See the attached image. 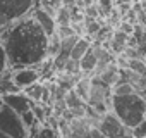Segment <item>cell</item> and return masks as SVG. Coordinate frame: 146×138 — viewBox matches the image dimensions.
<instances>
[{
	"label": "cell",
	"mask_w": 146,
	"mask_h": 138,
	"mask_svg": "<svg viewBox=\"0 0 146 138\" xmlns=\"http://www.w3.org/2000/svg\"><path fill=\"white\" fill-rule=\"evenodd\" d=\"M36 0H0V28L29 14Z\"/></svg>",
	"instance_id": "cell-3"
},
{
	"label": "cell",
	"mask_w": 146,
	"mask_h": 138,
	"mask_svg": "<svg viewBox=\"0 0 146 138\" xmlns=\"http://www.w3.org/2000/svg\"><path fill=\"white\" fill-rule=\"evenodd\" d=\"M0 131L9 138H29L28 128L24 126L21 116L4 104L0 105Z\"/></svg>",
	"instance_id": "cell-4"
},
{
	"label": "cell",
	"mask_w": 146,
	"mask_h": 138,
	"mask_svg": "<svg viewBox=\"0 0 146 138\" xmlns=\"http://www.w3.org/2000/svg\"><path fill=\"white\" fill-rule=\"evenodd\" d=\"M103 138H105V136H103Z\"/></svg>",
	"instance_id": "cell-27"
},
{
	"label": "cell",
	"mask_w": 146,
	"mask_h": 138,
	"mask_svg": "<svg viewBox=\"0 0 146 138\" xmlns=\"http://www.w3.org/2000/svg\"><path fill=\"white\" fill-rule=\"evenodd\" d=\"M110 88L102 83L98 78H91V88H90V95H88V100H86V105L93 107L98 114H105L108 112L107 109V100L110 97Z\"/></svg>",
	"instance_id": "cell-6"
},
{
	"label": "cell",
	"mask_w": 146,
	"mask_h": 138,
	"mask_svg": "<svg viewBox=\"0 0 146 138\" xmlns=\"http://www.w3.org/2000/svg\"><path fill=\"white\" fill-rule=\"evenodd\" d=\"M0 102H2L4 105H7L9 109H12L14 112H17L19 116L29 112L31 107H33V102H31L23 92H16V93L4 95V97H0Z\"/></svg>",
	"instance_id": "cell-7"
},
{
	"label": "cell",
	"mask_w": 146,
	"mask_h": 138,
	"mask_svg": "<svg viewBox=\"0 0 146 138\" xmlns=\"http://www.w3.org/2000/svg\"><path fill=\"white\" fill-rule=\"evenodd\" d=\"M43 90H45V85H43L41 81H38V83H35V85H31V86L24 88V90H23V93H24V95L33 102V104H41Z\"/></svg>",
	"instance_id": "cell-15"
},
{
	"label": "cell",
	"mask_w": 146,
	"mask_h": 138,
	"mask_svg": "<svg viewBox=\"0 0 146 138\" xmlns=\"http://www.w3.org/2000/svg\"><path fill=\"white\" fill-rule=\"evenodd\" d=\"M0 105H2V102H0Z\"/></svg>",
	"instance_id": "cell-26"
},
{
	"label": "cell",
	"mask_w": 146,
	"mask_h": 138,
	"mask_svg": "<svg viewBox=\"0 0 146 138\" xmlns=\"http://www.w3.org/2000/svg\"><path fill=\"white\" fill-rule=\"evenodd\" d=\"M96 78H98L102 83H105L108 88H112V86L120 80V69H119L115 64H110V66L105 69V71H102Z\"/></svg>",
	"instance_id": "cell-11"
},
{
	"label": "cell",
	"mask_w": 146,
	"mask_h": 138,
	"mask_svg": "<svg viewBox=\"0 0 146 138\" xmlns=\"http://www.w3.org/2000/svg\"><path fill=\"white\" fill-rule=\"evenodd\" d=\"M55 24L57 26H69L70 24V14H69V9L67 7H60L55 14Z\"/></svg>",
	"instance_id": "cell-20"
},
{
	"label": "cell",
	"mask_w": 146,
	"mask_h": 138,
	"mask_svg": "<svg viewBox=\"0 0 146 138\" xmlns=\"http://www.w3.org/2000/svg\"><path fill=\"white\" fill-rule=\"evenodd\" d=\"M98 129L105 138H132V129L127 128L113 112H105L102 116Z\"/></svg>",
	"instance_id": "cell-5"
},
{
	"label": "cell",
	"mask_w": 146,
	"mask_h": 138,
	"mask_svg": "<svg viewBox=\"0 0 146 138\" xmlns=\"http://www.w3.org/2000/svg\"><path fill=\"white\" fill-rule=\"evenodd\" d=\"M64 104H65V109H81V107H86V102L78 97V93L74 90H69L64 97Z\"/></svg>",
	"instance_id": "cell-17"
},
{
	"label": "cell",
	"mask_w": 146,
	"mask_h": 138,
	"mask_svg": "<svg viewBox=\"0 0 146 138\" xmlns=\"http://www.w3.org/2000/svg\"><path fill=\"white\" fill-rule=\"evenodd\" d=\"M62 73L70 74V76H83V74H81V67H79V60L69 59V60L65 62V66H64V71H62Z\"/></svg>",
	"instance_id": "cell-21"
},
{
	"label": "cell",
	"mask_w": 146,
	"mask_h": 138,
	"mask_svg": "<svg viewBox=\"0 0 146 138\" xmlns=\"http://www.w3.org/2000/svg\"><path fill=\"white\" fill-rule=\"evenodd\" d=\"M0 138H9V136H5V135H4L2 131H0Z\"/></svg>",
	"instance_id": "cell-25"
},
{
	"label": "cell",
	"mask_w": 146,
	"mask_h": 138,
	"mask_svg": "<svg viewBox=\"0 0 146 138\" xmlns=\"http://www.w3.org/2000/svg\"><path fill=\"white\" fill-rule=\"evenodd\" d=\"M90 88H91V78H88V76H81L78 81H76V85H74V90L76 93H78V97H81L84 102L88 100V95H90Z\"/></svg>",
	"instance_id": "cell-16"
},
{
	"label": "cell",
	"mask_w": 146,
	"mask_h": 138,
	"mask_svg": "<svg viewBox=\"0 0 146 138\" xmlns=\"http://www.w3.org/2000/svg\"><path fill=\"white\" fill-rule=\"evenodd\" d=\"M41 80L40 73H38V69L36 66L35 67H23V69H16V71H12V81L14 85L23 92L24 88L38 83Z\"/></svg>",
	"instance_id": "cell-8"
},
{
	"label": "cell",
	"mask_w": 146,
	"mask_h": 138,
	"mask_svg": "<svg viewBox=\"0 0 146 138\" xmlns=\"http://www.w3.org/2000/svg\"><path fill=\"white\" fill-rule=\"evenodd\" d=\"M91 45H93V42H91L88 36H81V38L76 42L72 52H70V59H72V60H81V57L91 48Z\"/></svg>",
	"instance_id": "cell-13"
},
{
	"label": "cell",
	"mask_w": 146,
	"mask_h": 138,
	"mask_svg": "<svg viewBox=\"0 0 146 138\" xmlns=\"http://www.w3.org/2000/svg\"><path fill=\"white\" fill-rule=\"evenodd\" d=\"M16 92H21V90L12 81V71L7 69V71H4L0 74V97L9 95V93H16Z\"/></svg>",
	"instance_id": "cell-12"
},
{
	"label": "cell",
	"mask_w": 146,
	"mask_h": 138,
	"mask_svg": "<svg viewBox=\"0 0 146 138\" xmlns=\"http://www.w3.org/2000/svg\"><path fill=\"white\" fill-rule=\"evenodd\" d=\"M29 138H60L57 128L48 126V124H41L33 135H29Z\"/></svg>",
	"instance_id": "cell-18"
},
{
	"label": "cell",
	"mask_w": 146,
	"mask_h": 138,
	"mask_svg": "<svg viewBox=\"0 0 146 138\" xmlns=\"http://www.w3.org/2000/svg\"><path fill=\"white\" fill-rule=\"evenodd\" d=\"M79 67H81V74H83V76L91 78L93 71H95V67H96V55H95V52H93V47L81 57Z\"/></svg>",
	"instance_id": "cell-10"
},
{
	"label": "cell",
	"mask_w": 146,
	"mask_h": 138,
	"mask_svg": "<svg viewBox=\"0 0 146 138\" xmlns=\"http://www.w3.org/2000/svg\"><path fill=\"white\" fill-rule=\"evenodd\" d=\"M110 93L115 95V97H125V95H132V93H134V88H132L131 83H127V81L124 80V76H122V73H120V80L110 88Z\"/></svg>",
	"instance_id": "cell-14"
},
{
	"label": "cell",
	"mask_w": 146,
	"mask_h": 138,
	"mask_svg": "<svg viewBox=\"0 0 146 138\" xmlns=\"http://www.w3.org/2000/svg\"><path fill=\"white\" fill-rule=\"evenodd\" d=\"M0 42L5 50L7 69L11 71L23 67H35L48 59V36L36 24L31 12L0 28Z\"/></svg>",
	"instance_id": "cell-1"
},
{
	"label": "cell",
	"mask_w": 146,
	"mask_h": 138,
	"mask_svg": "<svg viewBox=\"0 0 146 138\" xmlns=\"http://www.w3.org/2000/svg\"><path fill=\"white\" fill-rule=\"evenodd\" d=\"M31 16H33V19L36 21V24L43 29V33L50 38L52 35H55V29H57V24H55V19L52 17V16H48L45 11H41L40 7H33V11H31Z\"/></svg>",
	"instance_id": "cell-9"
},
{
	"label": "cell",
	"mask_w": 146,
	"mask_h": 138,
	"mask_svg": "<svg viewBox=\"0 0 146 138\" xmlns=\"http://www.w3.org/2000/svg\"><path fill=\"white\" fill-rule=\"evenodd\" d=\"M95 5H96L98 16H103V17H107V16L110 14V11L113 9L112 0H96V2H95Z\"/></svg>",
	"instance_id": "cell-22"
},
{
	"label": "cell",
	"mask_w": 146,
	"mask_h": 138,
	"mask_svg": "<svg viewBox=\"0 0 146 138\" xmlns=\"http://www.w3.org/2000/svg\"><path fill=\"white\" fill-rule=\"evenodd\" d=\"M127 69H131L132 73H136L141 78H146V64L143 62V59H132V60H129Z\"/></svg>",
	"instance_id": "cell-19"
},
{
	"label": "cell",
	"mask_w": 146,
	"mask_h": 138,
	"mask_svg": "<svg viewBox=\"0 0 146 138\" xmlns=\"http://www.w3.org/2000/svg\"><path fill=\"white\" fill-rule=\"evenodd\" d=\"M117 29H120L122 33H125L127 36H131V35L134 33V24H131V23H127V21H120V24H119Z\"/></svg>",
	"instance_id": "cell-23"
},
{
	"label": "cell",
	"mask_w": 146,
	"mask_h": 138,
	"mask_svg": "<svg viewBox=\"0 0 146 138\" xmlns=\"http://www.w3.org/2000/svg\"><path fill=\"white\" fill-rule=\"evenodd\" d=\"M4 71H7V57H5V50H4V45L0 42V74Z\"/></svg>",
	"instance_id": "cell-24"
},
{
	"label": "cell",
	"mask_w": 146,
	"mask_h": 138,
	"mask_svg": "<svg viewBox=\"0 0 146 138\" xmlns=\"http://www.w3.org/2000/svg\"><path fill=\"white\" fill-rule=\"evenodd\" d=\"M110 112H113L127 128L132 129L146 117V100L136 93L125 97L112 95Z\"/></svg>",
	"instance_id": "cell-2"
}]
</instances>
